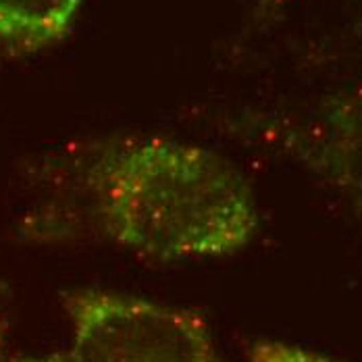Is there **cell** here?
I'll list each match as a JSON object with an SVG mask.
<instances>
[{
	"mask_svg": "<svg viewBox=\"0 0 362 362\" xmlns=\"http://www.w3.org/2000/svg\"><path fill=\"white\" fill-rule=\"evenodd\" d=\"M86 185L100 231L148 260L229 256L260 225L246 177L217 152L183 140L119 138L98 150Z\"/></svg>",
	"mask_w": 362,
	"mask_h": 362,
	"instance_id": "1",
	"label": "cell"
},
{
	"mask_svg": "<svg viewBox=\"0 0 362 362\" xmlns=\"http://www.w3.org/2000/svg\"><path fill=\"white\" fill-rule=\"evenodd\" d=\"M67 362H221L206 323L192 310L107 290L67 293Z\"/></svg>",
	"mask_w": 362,
	"mask_h": 362,
	"instance_id": "2",
	"label": "cell"
},
{
	"mask_svg": "<svg viewBox=\"0 0 362 362\" xmlns=\"http://www.w3.org/2000/svg\"><path fill=\"white\" fill-rule=\"evenodd\" d=\"M248 136L337 196L362 221V79L293 110L262 112Z\"/></svg>",
	"mask_w": 362,
	"mask_h": 362,
	"instance_id": "3",
	"label": "cell"
},
{
	"mask_svg": "<svg viewBox=\"0 0 362 362\" xmlns=\"http://www.w3.org/2000/svg\"><path fill=\"white\" fill-rule=\"evenodd\" d=\"M83 0H0V44L36 50L71 32Z\"/></svg>",
	"mask_w": 362,
	"mask_h": 362,
	"instance_id": "4",
	"label": "cell"
},
{
	"mask_svg": "<svg viewBox=\"0 0 362 362\" xmlns=\"http://www.w3.org/2000/svg\"><path fill=\"white\" fill-rule=\"evenodd\" d=\"M248 362H344L284 339H256L248 348Z\"/></svg>",
	"mask_w": 362,
	"mask_h": 362,
	"instance_id": "5",
	"label": "cell"
},
{
	"mask_svg": "<svg viewBox=\"0 0 362 362\" xmlns=\"http://www.w3.org/2000/svg\"><path fill=\"white\" fill-rule=\"evenodd\" d=\"M284 2H286V0H258L256 13H258V17H269V15H273L277 8H281Z\"/></svg>",
	"mask_w": 362,
	"mask_h": 362,
	"instance_id": "6",
	"label": "cell"
},
{
	"mask_svg": "<svg viewBox=\"0 0 362 362\" xmlns=\"http://www.w3.org/2000/svg\"><path fill=\"white\" fill-rule=\"evenodd\" d=\"M0 362H8V356H6V321H4L2 310H0Z\"/></svg>",
	"mask_w": 362,
	"mask_h": 362,
	"instance_id": "7",
	"label": "cell"
},
{
	"mask_svg": "<svg viewBox=\"0 0 362 362\" xmlns=\"http://www.w3.org/2000/svg\"><path fill=\"white\" fill-rule=\"evenodd\" d=\"M15 362H67L65 354H48V356H30V358H21Z\"/></svg>",
	"mask_w": 362,
	"mask_h": 362,
	"instance_id": "8",
	"label": "cell"
}]
</instances>
